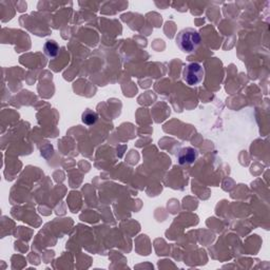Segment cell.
<instances>
[{"label":"cell","instance_id":"277c9868","mask_svg":"<svg viewBox=\"0 0 270 270\" xmlns=\"http://www.w3.org/2000/svg\"><path fill=\"white\" fill-rule=\"evenodd\" d=\"M43 52L48 57L54 58L59 53V46L58 43L54 40H48L43 46Z\"/></svg>","mask_w":270,"mask_h":270},{"label":"cell","instance_id":"7a4b0ae2","mask_svg":"<svg viewBox=\"0 0 270 270\" xmlns=\"http://www.w3.org/2000/svg\"><path fill=\"white\" fill-rule=\"evenodd\" d=\"M205 70L199 63H191L185 67L183 71V79L188 86H199L204 79Z\"/></svg>","mask_w":270,"mask_h":270},{"label":"cell","instance_id":"5b68a950","mask_svg":"<svg viewBox=\"0 0 270 270\" xmlns=\"http://www.w3.org/2000/svg\"><path fill=\"white\" fill-rule=\"evenodd\" d=\"M97 119H99V115H97L96 112L92 111V110H86L84 113H82V116H81V121L84 124L88 125V126H92L94 125Z\"/></svg>","mask_w":270,"mask_h":270},{"label":"cell","instance_id":"3957f363","mask_svg":"<svg viewBox=\"0 0 270 270\" xmlns=\"http://www.w3.org/2000/svg\"><path fill=\"white\" fill-rule=\"evenodd\" d=\"M199 152L192 147H186L179 150L177 153V161L179 165H190L197 161Z\"/></svg>","mask_w":270,"mask_h":270},{"label":"cell","instance_id":"6da1fadb","mask_svg":"<svg viewBox=\"0 0 270 270\" xmlns=\"http://www.w3.org/2000/svg\"><path fill=\"white\" fill-rule=\"evenodd\" d=\"M202 38L200 33L192 28H186L179 31L175 37V42L179 50L185 53H193L201 44Z\"/></svg>","mask_w":270,"mask_h":270}]
</instances>
